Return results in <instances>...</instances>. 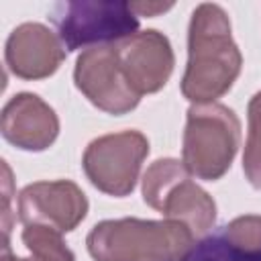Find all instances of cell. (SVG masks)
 <instances>
[{"label":"cell","instance_id":"12","mask_svg":"<svg viewBox=\"0 0 261 261\" xmlns=\"http://www.w3.org/2000/svg\"><path fill=\"white\" fill-rule=\"evenodd\" d=\"M63 232L47 226V224H24L22 243L27 249L43 261H75V255L65 247Z\"/></svg>","mask_w":261,"mask_h":261},{"label":"cell","instance_id":"14","mask_svg":"<svg viewBox=\"0 0 261 261\" xmlns=\"http://www.w3.org/2000/svg\"><path fill=\"white\" fill-rule=\"evenodd\" d=\"M243 169L249 184L255 190H261V92L249 102V135L245 145Z\"/></svg>","mask_w":261,"mask_h":261},{"label":"cell","instance_id":"11","mask_svg":"<svg viewBox=\"0 0 261 261\" xmlns=\"http://www.w3.org/2000/svg\"><path fill=\"white\" fill-rule=\"evenodd\" d=\"M59 133L55 110L39 96L22 92L12 96L2 110V137L18 149L43 151Z\"/></svg>","mask_w":261,"mask_h":261},{"label":"cell","instance_id":"8","mask_svg":"<svg viewBox=\"0 0 261 261\" xmlns=\"http://www.w3.org/2000/svg\"><path fill=\"white\" fill-rule=\"evenodd\" d=\"M88 212L84 192L67 179L37 181L18 194V218L24 224H47L59 232L73 230Z\"/></svg>","mask_w":261,"mask_h":261},{"label":"cell","instance_id":"1","mask_svg":"<svg viewBox=\"0 0 261 261\" xmlns=\"http://www.w3.org/2000/svg\"><path fill=\"white\" fill-rule=\"evenodd\" d=\"M190 59L181 94L196 104H212L230 90L243 57L230 39V22L218 4H200L190 22Z\"/></svg>","mask_w":261,"mask_h":261},{"label":"cell","instance_id":"15","mask_svg":"<svg viewBox=\"0 0 261 261\" xmlns=\"http://www.w3.org/2000/svg\"><path fill=\"white\" fill-rule=\"evenodd\" d=\"M133 4V10L135 12H139V14H147V16H153V14H157V12H165L167 8H171V4H145V2H130Z\"/></svg>","mask_w":261,"mask_h":261},{"label":"cell","instance_id":"13","mask_svg":"<svg viewBox=\"0 0 261 261\" xmlns=\"http://www.w3.org/2000/svg\"><path fill=\"white\" fill-rule=\"evenodd\" d=\"M184 261H261V247L243 249L218 234L194 245Z\"/></svg>","mask_w":261,"mask_h":261},{"label":"cell","instance_id":"16","mask_svg":"<svg viewBox=\"0 0 261 261\" xmlns=\"http://www.w3.org/2000/svg\"><path fill=\"white\" fill-rule=\"evenodd\" d=\"M2 261H43V259H16V257H12L10 253H8V249H4V255H2Z\"/></svg>","mask_w":261,"mask_h":261},{"label":"cell","instance_id":"4","mask_svg":"<svg viewBox=\"0 0 261 261\" xmlns=\"http://www.w3.org/2000/svg\"><path fill=\"white\" fill-rule=\"evenodd\" d=\"M65 51L114 45L137 35L139 18L130 2L75 0L61 2L53 16Z\"/></svg>","mask_w":261,"mask_h":261},{"label":"cell","instance_id":"10","mask_svg":"<svg viewBox=\"0 0 261 261\" xmlns=\"http://www.w3.org/2000/svg\"><path fill=\"white\" fill-rule=\"evenodd\" d=\"M8 69L22 80H43L57 71L65 57L59 37L45 24L24 22L16 27L4 49Z\"/></svg>","mask_w":261,"mask_h":261},{"label":"cell","instance_id":"2","mask_svg":"<svg viewBox=\"0 0 261 261\" xmlns=\"http://www.w3.org/2000/svg\"><path fill=\"white\" fill-rule=\"evenodd\" d=\"M96 261H184L194 247V232L177 220H104L88 234Z\"/></svg>","mask_w":261,"mask_h":261},{"label":"cell","instance_id":"5","mask_svg":"<svg viewBox=\"0 0 261 261\" xmlns=\"http://www.w3.org/2000/svg\"><path fill=\"white\" fill-rule=\"evenodd\" d=\"M143 200L169 220L184 222L194 234H204L214 224V200L190 179V171L177 159H159L147 169Z\"/></svg>","mask_w":261,"mask_h":261},{"label":"cell","instance_id":"9","mask_svg":"<svg viewBox=\"0 0 261 261\" xmlns=\"http://www.w3.org/2000/svg\"><path fill=\"white\" fill-rule=\"evenodd\" d=\"M120 71L137 96L161 90L173 71V51L159 31H143L114 43Z\"/></svg>","mask_w":261,"mask_h":261},{"label":"cell","instance_id":"3","mask_svg":"<svg viewBox=\"0 0 261 261\" xmlns=\"http://www.w3.org/2000/svg\"><path fill=\"white\" fill-rule=\"evenodd\" d=\"M241 122L222 104H196L188 110L184 165L192 175L214 181L222 177L239 149Z\"/></svg>","mask_w":261,"mask_h":261},{"label":"cell","instance_id":"7","mask_svg":"<svg viewBox=\"0 0 261 261\" xmlns=\"http://www.w3.org/2000/svg\"><path fill=\"white\" fill-rule=\"evenodd\" d=\"M73 80L94 106L114 116L133 110L141 100L120 71L114 45L86 49L75 61Z\"/></svg>","mask_w":261,"mask_h":261},{"label":"cell","instance_id":"6","mask_svg":"<svg viewBox=\"0 0 261 261\" xmlns=\"http://www.w3.org/2000/svg\"><path fill=\"white\" fill-rule=\"evenodd\" d=\"M149 141L139 130H124L94 139L84 153V171L100 192L122 198L133 192Z\"/></svg>","mask_w":261,"mask_h":261}]
</instances>
